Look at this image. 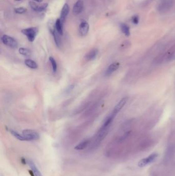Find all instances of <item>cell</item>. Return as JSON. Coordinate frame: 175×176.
Here are the masks:
<instances>
[{
    "mask_svg": "<svg viewBox=\"0 0 175 176\" xmlns=\"http://www.w3.org/2000/svg\"><path fill=\"white\" fill-rule=\"evenodd\" d=\"M16 1H21V0H16Z\"/></svg>",
    "mask_w": 175,
    "mask_h": 176,
    "instance_id": "cell-27",
    "label": "cell"
},
{
    "mask_svg": "<svg viewBox=\"0 0 175 176\" xmlns=\"http://www.w3.org/2000/svg\"><path fill=\"white\" fill-rule=\"evenodd\" d=\"M21 163H22L23 165H25L26 164H27V160H26L25 158H24L23 157L21 158Z\"/></svg>",
    "mask_w": 175,
    "mask_h": 176,
    "instance_id": "cell-23",
    "label": "cell"
},
{
    "mask_svg": "<svg viewBox=\"0 0 175 176\" xmlns=\"http://www.w3.org/2000/svg\"><path fill=\"white\" fill-rule=\"evenodd\" d=\"M19 52L21 55L25 56H29L31 55V51L28 48H19Z\"/></svg>",
    "mask_w": 175,
    "mask_h": 176,
    "instance_id": "cell-19",
    "label": "cell"
},
{
    "mask_svg": "<svg viewBox=\"0 0 175 176\" xmlns=\"http://www.w3.org/2000/svg\"><path fill=\"white\" fill-rule=\"evenodd\" d=\"M21 32L25 36H26L28 41L32 42L34 41L38 35L39 29L36 27H32L22 29Z\"/></svg>",
    "mask_w": 175,
    "mask_h": 176,
    "instance_id": "cell-1",
    "label": "cell"
},
{
    "mask_svg": "<svg viewBox=\"0 0 175 176\" xmlns=\"http://www.w3.org/2000/svg\"><path fill=\"white\" fill-rule=\"evenodd\" d=\"M26 11H27V9L23 7L17 8L15 9V13L17 14H23V13H25Z\"/></svg>",
    "mask_w": 175,
    "mask_h": 176,
    "instance_id": "cell-21",
    "label": "cell"
},
{
    "mask_svg": "<svg viewBox=\"0 0 175 176\" xmlns=\"http://www.w3.org/2000/svg\"><path fill=\"white\" fill-rule=\"evenodd\" d=\"M70 12V7L67 4H65L63 6L62 9L61 10V15L60 19L62 21L63 23H64L65 20L66 19L68 15Z\"/></svg>",
    "mask_w": 175,
    "mask_h": 176,
    "instance_id": "cell-11",
    "label": "cell"
},
{
    "mask_svg": "<svg viewBox=\"0 0 175 176\" xmlns=\"http://www.w3.org/2000/svg\"><path fill=\"white\" fill-rule=\"evenodd\" d=\"M1 39L4 44L9 47L10 48H17L18 43L17 41L13 37L7 35H3V36H2Z\"/></svg>",
    "mask_w": 175,
    "mask_h": 176,
    "instance_id": "cell-2",
    "label": "cell"
},
{
    "mask_svg": "<svg viewBox=\"0 0 175 176\" xmlns=\"http://www.w3.org/2000/svg\"><path fill=\"white\" fill-rule=\"evenodd\" d=\"M63 23L60 18L56 20L55 23V28L57 32L62 36L63 35Z\"/></svg>",
    "mask_w": 175,
    "mask_h": 176,
    "instance_id": "cell-14",
    "label": "cell"
},
{
    "mask_svg": "<svg viewBox=\"0 0 175 176\" xmlns=\"http://www.w3.org/2000/svg\"><path fill=\"white\" fill-rule=\"evenodd\" d=\"M27 164H28L30 168H31V170L33 172V173H35L36 176H43L42 173H41L40 171L39 170V169L36 167V165L34 163V162L32 161V160L28 159Z\"/></svg>",
    "mask_w": 175,
    "mask_h": 176,
    "instance_id": "cell-12",
    "label": "cell"
},
{
    "mask_svg": "<svg viewBox=\"0 0 175 176\" xmlns=\"http://www.w3.org/2000/svg\"><path fill=\"white\" fill-rule=\"evenodd\" d=\"M7 130L12 135H13V137H15L16 138H17V140L21 141H26V138L24 137L23 134L21 135L17 131H14L13 130L10 129L8 128H7Z\"/></svg>",
    "mask_w": 175,
    "mask_h": 176,
    "instance_id": "cell-16",
    "label": "cell"
},
{
    "mask_svg": "<svg viewBox=\"0 0 175 176\" xmlns=\"http://www.w3.org/2000/svg\"><path fill=\"white\" fill-rule=\"evenodd\" d=\"M29 173L31 174L32 176H35V173H33V172L32 170H29Z\"/></svg>",
    "mask_w": 175,
    "mask_h": 176,
    "instance_id": "cell-25",
    "label": "cell"
},
{
    "mask_svg": "<svg viewBox=\"0 0 175 176\" xmlns=\"http://www.w3.org/2000/svg\"><path fill=\"white\" fill-rule=\"evenodd\" d=\"M25 64L27 67L32 69L38 68V65L35 61L31 59H26L25 60Z\"/></svg>",
    "mask_w": 175,
    "mask_h": 176,
    "instance_id": "cell-17",
    "label": "cell"
},
{
    "mask_svg": "<svg viewBox=\"0 0 175 176\" xmlns=\"http://www.w3.org/2000/svg\"><path fill=\"white\" fill-rule=\"evenodd\" d=\"M29 6L32 10L36 12H43L46 10L48 7L47 3H45L41 6L38 5L34 2L31 1L29 2Z\"/></svg>",
    "mask_w": 175,
    "mask_h": 176,
    "instance_id": "cell-8",
    "label": "cell"
},
{
    "mask_svg": "<svg viewBox=\"0 0 175 176\" xmlns=\"http://www.w3.org/2000/svg\"><path fill=\"white\" fill-rule=\"evenodd\" d=\"M120 28L123 34L126 36L129 37L130 36V29L129 26L126 25V24H120Z\"/></svg>",
    "mask_w": 175,
    "mask_h": 176,
    "instance_id": "cell-18",
    "label": "cell"
},
{
    "mask_svg": "<svg viewBox=\"0 0 175 176\" xmlns=\"http://www.w3.org/2000/svg\"><path fill=\"white\" fill-rule=\"evenodd\" d=\"M74 88H75V86H74V85H73V84L70 85V86L67 89V91L68 92H70L72 90H73Z\"/></svg>",
    "mask_w": 175,
    "mask_h": 176,
    "instance_id": "cell-24",
    "label": "cell"
},
{
    "mask_svg": "<svg viewBox=\"0 0 175 176\" xmlns=\"http://www.w3.org/2000/svg\"><path fill=\"white\" fill-rule=\"evenodd\" d=\"M119 67H120V63H119L116 62L111 63L109 66V67L107 68V70H106L105 75L107 76L110 75L111 74H113L114 72L117 71L119 68Z\"/></svg>",
    "mask_w": 175,
    "mask_h": 176,
    "instance_id": "cell-10",
    "label": "cell"
},
{
    "mask_svg": "<svg viewBox=\"0 0 175 176\" xmlns=\"http://www.w3.org/2000/svg\"><path fill=\"white\" fill-rule=\"evenodd\" d=\"M90 26L89 24L85 21H83L79 25V33L81 36H85L88 34Z\"/></svg>",
    "mask_w": 175,
    "mask_h": 176,
    "instance_id": "cell-7",
    "label": "cell"
},
{
    "mask_svg": "<svg viewBox=\"0 0 175 176\" xmlns=\"http://www.w3.org/2000/svg\"><path fill=\"white\" fill-rule=\"evenodd\" d=\"M84 8V3L82 0H78L74 5L72 12L75 15H79Z\"/></svg>",
    "mask_w": 175,
    "mask_h": 176,
    "instance_id": "cell-9",
    "label": "cell"
},
{
    "mask_svg": "<svg viewBox=\"0 0 175 176\" xmlns=\"http://www.w3.org/2000/svg\"><path fill=\"white\" fill-rule=\"evenodd\" d=\"M90 143V139H86L79 143L78 145L75 146V150H81L86 148L88 146Z\"/></svg>",
    "mask_w": 175,
    "mask_h": 176,
    "instance_id": "cell-15",
    "label": "cell"
},
{
    "mask_svg": "<svg viewBox=\"0 0 175 176\" xmlns=\"http://www.w3.org/2000/svg\"><path fill=\"white\" fill-rule=\"evenodd\" d=\"M49 29L52 36L54 37L56 47L60 48L61 45V41L59 37V34L57 32L55 28V24L53 25L52 22H50L49 25Z\"/></svg>",
    "mask_w": 175,
    "mask_h": 176,
    "instance_id": "cell-5",
    "label": "cell"
},
{
    "mask_svg": "<svg viewBox=\"0 0 175 176\" xmlns=\"http://www.w3.org/2000/svg\"><path fill=\"white\" fill-rule=\"evenodd\" d=\"M33 1H35L37 2H39V3H40V2H43V0H33Z\"/></svg>",
    "mask_w": 175,
    "mask_h": 176,
    "instance_id": "cell-26",
    "label": "cell"
},
{
    "mask_svg": "<svg viewBox=\"0 0 175 176\" xmlns=\"http://www.w3.org/2000/svg\"><path fill=\"white\" fill-rule=\"evenodd\" d=\"M127 101H128V98L127 97H125L121 99L120 102L116 105V106L114 107L111 115H113L114 117H116V115L120 112V110L123 108V107L124 106V105L126 104Z\"/></svg>",
    "mask_w": 175,
    "mask_h": 176,
    "instance_id": "cell-6",
    "label": "cell"
},
{
    "mask_svg": "<svg viewBox=\"0 0 175 176\" xmlns=\"http://www.w3.org/2000/svg\"><path fill=\"white\" fill-rule=\"evenodd\" d=\"M158 157V153H153L151 155H149L148 157L145 158L144 159L141 160L138 164V165L139 168H143L148 165L151 164L155 160H156L157 158Z\"/></svg>",
    "mask_w": 175,
    "mask_h": 176,
    "instance_id": "cell-4",
    "label": "cell"
},
{
    "mask_svg": "<svg viewBox=\"0 0 175 176\" xmlns=\"http://www.w3.org/2000/svg\"><path fill=\"white\" fill-rule=\"evenodd\" d=\"M98 54V50L96 48H95V49L91 50L90 52H88L86 55L85 56V58L87 61L93 60L96 58Z\"/></svg>",
    "mask_w": 175,
    "mask_h": 176,
    "instance_id": "cell-13",
    "label": "cell"
},
{
    "mask_svg": "<svg viewBox=\"0 0 175 176\" xmlns=\"http://www.w3.org/2000/svg\"><path fill=\"white\" fill-rule=\"evenodd\" d=\"M22 134L26 138V141H31L39 139L40 135L36 131L31 129H25L22 132Z\"/></svg>",
    "mask_w": 175,
    "mask_h": 176,
    "instance_id": "cell-3",
    "label": "cell"
},
{
    "mask_svg": "<svg viewBox=\"0 0 175 176\" xmlns=\"http://www.w3.org/2000/svg\"><path fill=\"white\" fill-rule=\"evenodd\" d=\"M49 61L51 62V64L52 66V71L54 73H56L57 70V64H56V61L55 59L52 57H49Z\"/></svg>",
    "mask_w": 175,
    "mask_h": 176,
    "instance_id": "cell-20",
    "label": "cell"
},
{
    "mask_svg": "<svg viewBox=\"0 0 175 176\" xmlns=\"http://www.w3.org/2000/svg\"><path fill=\"white\" fill-rule=\"evenodd\" d=\"M132 21L133 23L135 25H137L139 23V18L138 16H134L132 18Z\"/></svg>",
    "mask_w": 175,
    "mask_h": 176,
    "instance_id": "cell-22",
    "label": "cell"
}]
</instances>
